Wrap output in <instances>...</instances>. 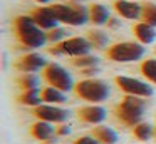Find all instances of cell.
I'll return each instance as SVG.
<instances>
[{"instance_id":"obj_24","label":"cell","mask_w":156,"mask_h":144,"mask_svg":"<svg viewBox=\"0 0 156 144\" xmlns=\"http://www.w3.org/2000/svg\"><path fill=\"white\" fill-rule=\"evenodd\" d=\"M139 22L149 23V25L156 27V5L153 2H144L141 3V17Z\"/></svg>"},{"instance_id":"obj_2","label":"cell","mask_w":156,"mask_h":144,"mask_svg":"<svg viewBox=\"0 0 156 144\" xmlns=\"http://www.w3.org/2000/svg\"><path fill=\"white\" fill-rule=\"evenodd\" d=\"M146 112L144 99L138 96H128L126 94L122 100L114 107V117L126 127H134L136 124L143 122V116Z\"/></svg>"},{"instance_id":"obj_9","label":"cell","mask_w":156,"mask_h":144,"mask_svg":"<svg viewBox=\"0 0 156 144\" xmlns=\"http://www.w3.org/2000/svg\"><path fill=\"white\" fill-rule=\"evenodd\" d=\"M30 114L39 121H45L51 124H64L71 116V111L57 107L54 104H41L37 107H32Z\"/></svg>"},{"instance_id":"obj_19","label":"cell","mask_w":156,"mask_h":144,"mask_svg":"<svg viewBox=\"0 0 156 144\" xmlns=\"http://www.w3.org/2000/svg\"><path fill=\"white\" fill-rule=\"evenodd\" d=\"M86 39L91 42L92 49H98V50H102V49H108V44H109V37L106 32L102 30H98V29H92L86 33Z\"/></svg>"},{"instance_id":"obj_26","label":"cell","mask_w":156,"mask_h":144,"mask_svg":"<svg viewBox=\"0 0 156 144\" xmlns=\"http://www.w3.org/2000/svg\"><path fill=\"white\" fill-rule=\"evenodd\" d=\"M66 30L64 29H61V27H55V29H52V30H49L47 32V42H51V44H59V42H62L64 40V37H66Z\"/></svg>"},{"instance_id":"obj_11","label":"cell","mask_w":156,"mask_h":144,"mask_svg":"<svg viewBox=\"0 0 156 144\" xmlns=\"http://www.w3.org/2000/svg\"><path fill=\"white\" fill-rule=\"evenodd\" d=\"M29 134L42 144H52L55 141V127L45 121H35L29 126Z\"/></svg>"},{"instance_id":"obj_17","label":"cell","mask_w":156,"mask_h":144,"mask_svg":"<svg viewBox=\"0 0 156 144\" xmlns=\"http://www.w3.org/2000/svg\"><path fill=\"white\" fill-rule=\"evenodd\" d=\"M91 136L99 144H116L118 142V132L108 126H96L91 131Z\"/></svg>"},{"instance_id":"obj_18","label":"cell","mask_w":156,"mask_h":144,"mask_svg":"<svg viewBox=\"0 0 156 144\" xmlns=\"http://www.w3.org/2000/svg\"><path fill=\"white\" fill-rule=\"evenodd\" d=\"M41 99L44 104H54V106H57V104H64L67 100V97H66V92H62V90L55 89L52 86H45L41 89Z\"/></svg>"},{"instance_id":"obj_15","label":"cell","mask_w":156,"mask_h":144,"mask_svg":"<svg viewBox=\"0 0 156 144\" xmlns=\"http://www.w3.org/2000/svg\"><path fill=\"white\" fill-rule=\"evenodd\" d=\"M133 33H134L136 40L143 45H149L156 40V27L149 25V23H144V22H138L134 23L133 27Z\"/></svg>"},{"instance_id":"obj_5","label":"cell","mask_w":156,"mask_h":144,"mask_svg":"<svg viewBox=\"0 0 156 144\" xmlns=\"http://www.w3.org/2000/svg\"><path fill=\"white\" fill-rule=\"evenodd\" d=\"M49 7L54 12V15L57 17V20L62 23L79 27V25H84L86 22H89L87 7L79 3V2H76V3H54V5H49Z\"/></svg>"},{"instance_id":"obj_3","label":"cell","mask_w":156,"mask_h":144,"mask_svg":"<svg viewBox=\"0 0 156 144\" xmlns=\"http://www.w3.org/2000/svg\"><path fill=\"white\" fill-rule=\"evenodd\" d=\"M74 94L79 99L86 100L89 104H99L108 100L111 89H109L108 82L99 79H84L76 82L74 86Z\"/></svg>"},{"instance_id":"obj_25","label":"cell","mask_w":156,"mask_h":144,"mask_svg":"<svg viewBox=\"0 0 156 144\" xmlns=\"http://www.w3.org/2000/svg\"><path fill=\"white\" fill-rule=\"evenodd\" d=\"M71 64L74 67H79V69H87V67H98L99 64V57L96 55H81V57H72L71 59Z\"/></svg>"},{"instance_id":"obj_30","label":"cell","mask_w":156,"mask_h":144,"mask_svg":"<svg viewBox=\"0 0 156 144\" xmlns=\"http://www.w3.org/2000/svg\"><path fill=\"white\" fill-rule=\"evenodd\" d=\"M108 25L109 27H118L119 23H118V20H116L114 17H111V19H109V22H108Z\"/></svg>"},{"instance_id":"obj_1","label":"cell","mask_w":156,"mask_h":144,"mask_svg":"<svg viewBox=\"0 0 156 144\" xmlns=\"http://www.w3.org/2000/svg\"><path fill=\"white\" fill-rule=\"evenodd\" d=\"M14 35L25 49H41L47 42V32L34 22L30 15H19L12 22Z\"/></svg>"},{"instance_id":"obj_16","label":"cell","mask_w":156,"mask_h":144,"mask_svg":"<svg viewBox=\"0 0 156 144\" xmlns=\"http://www.w3.org/2000/svg\"><path fill=\"white\" fill-rule=\"evenodd\" d=\"M87 15L89 22L92 25H106L111 19L109 15V9L102 3H89L87 5Z\"/></svg>"},{"instance_id":"obj_20","label":"cell","mask_w":156,"mask_h":144,"mask_svg":"<svg viewBox=\"0 0 156 144\" xmlns=\"http://www.w3.org/2000/svg\"><path fill=\"white\" fill-rule=\"evenodd\" d=\"M19 104L24 106H30V107H37L41 106L42 99H41V89H32V90H22V94L17 97Z\"/></svg>"},{"instance_id":"obj_10","label":"cell","mask_w":156,"mask_h":144,"mask_svg":"<svg viewBox=\"0 0 156 144\" xmlns=\"http://www.w3.org/2000/svg\"><path fill=\"white\" fill-rule=\"evenodd\" d=\"M45 65H47V60L44 59V55L35 54V52L25 54V55H22L20 59L15 60V64H14V67L19 70V72H29V74L44 70Z\"/></svg>"},{"instance_id":"obj_21","label":"cell","mask_w":156,"mask_h":144,"mask_svg":"<svg viewBox=\"0 0 156 144\" xmlns=\"http://www.w3.org/2000/svg\"><path fill=\"white\" fill-rule=\"evenodd\" d=\"M131 132L138 141H149L151 137H154V127L149 122H139L131 129Z\"/></svg>"},{"instance_id":"obj_32","label":"cell","mask_w":156,"mask_h":144,"mask_svg":"<svg viewBox=\"0 0 156 144\" xmlns=\"http://www.w3.org/2000/svg\"><path fill=\"white\" fill-rule=\"evenodd\" d=\"M154 139H156V126H154Z\"/></svg>"},{"instance_id":"obj_8","label":"cell","mask_w":156,"mask_h":144,"mask_svg":"<svg viewBox=\"0 0 156 144\" xmlns=\"http://www.w3.org/2000/svg\"><path fill=\"white\" fill-rule=\"evenodd\" d=\"M114 84L119 90H122L128 96H138V97H151L153 96V87L149 84L143 82L139 79H134V77H126V76H116L114 77Z\"/></svg>"},{"instance_id":"obj_29","label":"cell","mask_w":156,"mask_h":144,"mask_svg":"<svg viewBox=\"0 0 156 144\" xmlns=\"http://www.w3.org/2000/svg\"><path fill=\"white\" fill-rule=\"evenodd\" d=\"M98 72H99L98 67H87V69H81V74H82V76H86V77H92V76H96Z\"/></svg>"},{"instance_id":"obj_22","label":"cell","mask_w":156,"mask_h":144,"mask_svg":"<svg viewBox=\"0 0 156 144\" xmlns=\"http://www.w3.org/2000/svg\"><path fill=\"white\" fill-rule=\"evenodd\" d=\"M139 72L148 82L156 84V59H144L139 64Z\"/></svg>"},{"instance_id":"obj_28","label":"cell","mask_w":156,"mask_h":144,"mask_svg":"<svg viewBox=\"0 0 156 144\" xmlns=\"http://www.w3.org/2000/svg\"><path fill=\"white\" fill-rule=\"evenodd\" d=\"M71 134V126H67V124H59L57 127H55V136H69Z\"/></svg>"},{"instance_id":"obj_33","label":"cell","mask_w":156,"mask_h":144,"mask_svg":"<svg viewBox=\"0 0 156 144\" xmlns=\"http://www.w3.org/2000/svg\"><path fill=\"white\" fill-rule=\"evenodd\" d=\"M154 54H156V50H154Z\"/></svg>"},{"instance_id":"obj_14","label":"cell","mask_w":156,"mask_h":144,"mask_svg":"<svg viewBox=\"0 0 156 144\" xmlns=\"http://www.w3.org/2000/svg\"><path fill=\"white\" fill-rule=\"evenodd\" d=\"M112 9L122 19L139 20V17H141V3L133 2V0H114Z\"/></svg>"},{"instance_id":"obj_23","label":"cell","mask_w":156,"mask_h":144,"mask_svg":"<svg viewBox=\"0 0 156 144\" xmlns=\"http://www.w3.org/2000/svg\"><path fill=\"white\" fill-rule=\"evenodd\" d=\"M17 86L22 90H32V89H39V77L35 74H29V72H22V76H19L15 79Z\"/></svg>"},{"instance_id":"obj_31","label":"cell","mask_w":156,"mask_h":144,"mask_svg":"<svg viewBox=\"0 0 156 144\" xmlns=\"http://www.w3.org/2000/svg\"><path fill=\"white\" fill-rule=\"evenodd\" d=\"M35 2H39V3H49L51 0H35Z\"/></svg>"},{"instance_id":"obj_4","label":"cell","mask_w":156,"mask_h":144,"mask_svg":"<svg viewBox=\"0 0 156 144\" xmlns=\"http://www.w3.org/2000/svg\"><path fill=\"white\" fill-rule=\"evenodd\" d=\"M146 49L139 42H118L104 50V55L111 62H136L143 59Z\"/></svg>"},{"instance_id":"obj_7","label":"cell","mask_w":156,"mask_h":144,"mask_svg":"<svg viewBox=\"0 0 156 144\" xmlns=\"http://www.w3.org/2000/svg\"><path fill=\"white\" fill-rule=\"evenodd\" d=\"M92 45L86 37H69L62 42L49 47V54L52 55H69V57H81L91 52Z\"/></svg>"},{"instance_id":"obj_27","label":"cell","mask_w":156,"mask_h":144,"mask_svg":"<svg viewBox=\"0 0 156 144\" xmlns=\"http://www.w3.org/2000/svg\"><path fill=\"white\" fill-rule=\"evenodd\" d=\"M72 144H99V142L91 136V134H89V136H79V137H76V139L72 141Z\"/></svg>"},{"instance_id":"obj_6","label":"cell","mask_w":156,"mask_h":144,"mask_svg":"<svg viewBox=\"0 0 156 144\" xmlns=\"http://www.w3.org/2000/svg\"><path fill=\"white\" fill-rule=\"evenodd\" d=\"M42 79L45 80L47 86H52L55 89L62 90V92H69V90H74V79L72 76L64 69L62 65L55 62H51L45 65V69L42 70Z\"/></svg>"},{"instance_id":"obj_12","label":"cell","mask_w":156,"mask_h":144,"mask_svg":"<svg viewBox=\"0 0 156 144\" xmlns=\"http://www.w3.org/2000/svg\"><path fill=\"white\" fill-rule=\"evenodd\" d=\"M76 117L84 124H101L106 119V109L98 104L81 106L76 109Z\"/></svg>"},{"instance_id":"obj_13","label":"cell","mask_w":156,"mask_h":144,"mask_svg":"<svg viewBox=\"0 0 156 144\" xmlns=\"http://www.w3.org/2000/svg\"><path fill=\"white\" fill-rule=\"evenodd\" d=\"M30 17L34 19V22L41 27L42 30L49 32V30L55 29L59 23L57 17L54 15V12L51 10V7H35V9L30 10Z\"/></svg>"}]
</instances>
